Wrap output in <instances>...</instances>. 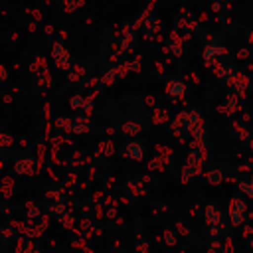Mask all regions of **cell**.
Here are the masks:
<instances>
[{"mask_svg": "<svg viewBox=\"0 0 253 253\" xmlns=\"http://www.w3.org/2000/svg\"><path fill=\"white\" fill-rule=\"evenodd\" d=\"M245 213H247V204L241 198H231L229 200V221L233 227L245 225Z\"/></svg>", "mask_w": 253, "mask_h": 253, "instance_id": "cell-1", "label": "cell"}, {"mask_svg": "<svg viewBox=\"0 0 253 253\" xmlns=\"http://www.w3.org/2000/svg\"><path fill=\"white\" fill-rule=\"evenodd\" d=\"M51 57H53L57 69H61V71H67V69L73 67V65H71V55H69V51H67V49L63 47V43H59V42H53V43H51Z\"/></svg>", "mask_w": 253, "mask_h": 253, "instance_id": "cell-2", "label": "cell"}, {"mask_svg": "<svg viewBox=\"0 0 253 253\" xmlns=\"http://www.w3.org/2000/svg\"><path fill=\"white\" fill-rule=\"evenodd\" d=\"M225 55H227V49L217 45V43H208L202 51V57H204L206 65H217V63H221V59Z\"/></svg>", "mask_w": 253, "mask_h": 253, "instance_id": "cell-3", "label": "cell"}, {"mask_svg": "<svg viewBox=\"0 0 253 253\" xmlns=\"http://www.w3.org/2000/svg\"><path fill=\"white\" fill-rule=\"evenodd\" d=\"M225 83H227V87H229L231 93H237L239 97H245V91L249 87V77L245 73H241V71H235Z\"/></svg>", "mask_w": 253, "mask_h": 253, "instance_id": "cell-4", "label": "cell"}, {"mask_svg": "<svg viewBox=\"0 0 253 253\" xmlns=\"http://www.w3.org/2000/svg\"><path fill=\"white\" fill-rule=\"evenodd\" d=\"M36 166H38V158H20V160L14 162L12 172L18 174V176H34Z\"/></svg>", "mask_w": 253, "mask_h": 253, "instance_id": "cell-5", "label": "cell"}, {"mask_svg": "<svg viewBox=\"0 0 253 253\" xmlns=\"http://www.w3.org/2000/svg\"><path fill=\"white\" fill-rule=\"evenodd\" d=\"M166 95H168V99H170L172 103L182 101L184 95H186V83L180 81V79H170V81L166 83Z\"/></svg>", "mask_w": 253, "mask_h": 253, "instance_id": "cell-6", "label": "cell"}, {"mask_svg": "<svg viewBox=\"0 0 253 253\" xmlns=\"http://www.w3.org/2000/svg\"><path fill=\"white\" fill-rule=\"evenodd\" d=\"M121 156L123 158H128V160H134V162H140L142 156H144V146L136 140L132 142H126L123 148H121Z\"/></svg>", "mask_w": 253, "mask_h": 253, "instance_id": "cell-7", "label": "cell"}, {"mask_svg": "<svg viewBox=\"0 0 253 253\" xmlns=\"http://www.w3.org/2000/svg\"><path fill=\"white\" fill-rule=\"evenodd\" d=\"M184 40H186V38H180L178 32H172V34H170V43H168L164 49L170 51L174 57H180L182 51H184Z\"/></svg>", "mask_w": 253, "mask_h": 253, "instance_id": "cell-8", "label": "cell"}, {"mask_svg": "<svg viewBox=\"0 0 253 253\" xmlns=\"http://www.w3.org/2000/svg\"><path fill=\"white\" fill-rule=\"evenodd\" d=\"M221 223H223L221 211H219L213 204L206 206V225H221Z\"/></svg>", "mask_w": 253, "mask_h": 253, "instance_id": "cell-9", "label": "cell"}, {"mask_svg": "<svg viewBox=\"0 0 253 253\" xmlns=\"http://www.w3.org/2000/svg\"><path fill=\"white\" fill-rule=\"evenodd\" d=\"M53 126H55L59 132L69 134V132H73L75 121H73V119H69V117H59V119H55V121H53Z\"/></svg>", "mask_w": 253, "mask_h": 253, "instance_id": "cell-10", "label": "cell"}, {"mask_svg": "<svg viewBox=\"0 0 253 253\" xmlns=\"http://www.w3.org/2000/svg\"><path fill=\"white\" fill-rule=\"evenodd\" d=\"M73 121H75V126H73V132L75 134H85V132L91 130L89 128V117L87 115H77Z\"/></svg>", "mask_w": 253, "mask_h": 253, "instance_id": "cell-11", "label": "cell"}, {"mask_svg": "<svg viewBox=\"0 0 253 253\" xmlns=\"http://www.w3.org/2000/svg\"><path fill=\"white\" fill-rule=\"evenodd\" d=\"M192 176H204V174H202V168H194V166H190V164H184V166H182L180 182H182V184H188V180H190Z\"/></svg>", "mask_w": 253, "mask_h": 253, "instance_id": "cell-12", "label": "cell"}, {"mask_svg": "<svg viewBox=\"0 0 253 253\" xmlns=\"http://www.w3.org/2000/svg\"><path fill=\"white\" fill-rule=\"evenodd\" d=\"M213 73H215V77L227 81V79L235 73V69H233L231 65H221V63H217V65H213Z\"/></svg>", "mask_w": 253, "mask_h": 253, "instance_id": "cell-13", "label": "cell"}, {"mask_svg": "<svg viewBox=\"0 0 253 253\" xmlns=\"http://www.w3.org/2000/svg\"><path fill=\"white\" fill-rule=\"evenodd\" d=\"M204 176H206L208 184H211V186H219L221 182H225V176H223V172H221V170H217V168H213V170L206 172Z\"/></svg>", "mask_w": 253, "mask_h": 253, "instance_id": "cell-14", "label": "cell"}, {"mask_svg": "<svg viewBox=\"0 0 253 253\" xmlns=\"http://www.w3.org/2000/svg\"><path fill=\"white\" fill-rule=\"evenodd\" d=\"M140 130H142V126H140L136 121H126V123H123V126H121V132L128 134V136H136Z\"/></svg>", "mask_w": 253, "mask_h": 253, "instance_id": "cell-15", "label": "cell"}, {"mask_svg": "<svg viewBox=\"0 0 253 253\" xmlns=\"http://www.w3.org/2000/svg\"><path fill=\"white\" fill-rule=\"evenodd\" d=\"M233 126V130H235V134H237V138L241 140V142H249L253 136H251V130L247 128V126H243V125H239V123H233L231 125Z\"/></svg>", "mask_w": 253, "mask_h": 253, "instance_id": "cell-16", "label": "cell"}, {"mask_svg": "<svg viewBox=\"0 0 253 253\" xmlns=\"http://www.w3.org/2000/svg\"><path fill=\"white\" fill-rule=\"evenodd\" d=\"M126 192H128L130 196H134V198L146 194V190L142 188V180H140V182H132V180H128V182H126Z\"/></svg>", "mask_w": 253, "mask_h": 253, "instance_id": "cell-17", "label": "cell"}, {"mask_svg": "<svg viewBox=\"0 0 253 253\" xmlns=\"http://www.w3.org/2000/svg\"><path fill=\"white\" fill-rule=\"evenodd\" d=\"M26 215H28V219H38L43 213H42V210L36 202H26Z\"/></svg>", "mask_w": 253, "mask_h": 253, "instance_id": "cell-18", "label": "cell"}, {"mask_svg": "<svg viewBox=\"0 0 253 253\" xmlns=\"http://www.w3.org/2000/svg\"><path fill=\"white\" fill-rule=\"evenodd\" d=\"M85 73H87V69H85L83 65H73L67 77H69V81H71V83H75V81L83 79V75H85Z\"/></svg>", "mask_w": 253, "mask_h": 253, "instance_id": "cell-19", "label": "cell"}, {"mask_svg": "<svg viewBox=\"0 0 253 253\" xmlns=\"http://www.w3.org/2000/svg\"><path fill=\"white\" fill-rule=\"evenodd\" d=\"M65 190H67V188H55V190H47V192H45V198H47V200H51L53 204H55V202H63Z\"/></svg>", "mask_w": 253, "mask_h": 253, "instance_id": "cell-20", "label": "cell"}, {"mask_svg": "<svg viewBox=\"0 0 253 253\" xmlns=\"http://www.w3.org/2000/svg\"><path fill=\"white\" fill-rule=\"evenodd\" d=\"M49 211H51L53 215L61 217L63 213H67V211H69V208H67V202H55V204H51V206H49Z\"/></svg>", "mask_w": 253, "mask_h": 253, "instance_id": "cell-21", "label": "cell"}, {"mask_svg": "<svg viewBox=\"0 0 253 253\" xmlns=\"http://www.w3.org/2000/svg\"><path fill=\"white\" fill-rule=\"evenodd\" d=\"M152 123L154 125H166L168 123V113L164 109H154V115H152Z\"/></svg>", "mask_w": 253, "mask_h": 253, "instance_id": "cell-22", "label": "cell"}, {"mask_svg": "<svg viewBox=\"0 0 253 253\" xmlns=\"http://www.w3.org/2000/svg\"><path fill=\"white\" fill-rule=\"evenodd\" d=\"M117 77H119V71H117V67H113V69H109V71L101 77V85H113V83L117 81Z\"/></svg>", "mask_w": 253, "mask_h": 253, "instance_id": "cell-23", "label": "cell"}, {"mask_svg": "<svg viewBox=\"0 0 253 253\" xmlns=\"http://www.w3.org/2000/svg\"><path fill=\"white\" fill-rule=\"evenodd\" d=\"M95 97H97V91H93V93H89L87 97H85V105H83V113L87 115V117H91V113H93V101H95Z\"/></svg>", "mask_w": 253, "mask_h": 253, "instance_id": "cell-24", "label": "cell"}, {"mask_svg": "<svg viewBox=\"0 0 253 253\" xmlns=\"http://www.w3.org/2000/svg\"><path fill=\"white\" fill-rule=\"evenodd\" d=\"M83 105H85V97L83 95H73L71 99H69V107L73 109V111H81L83 109Z\"/></svg>", "mask_w": 253, "mask_h": 253, "instance_id": "cell-25", "label": "cell"}, {"mask_svg": "<svg viewBox=\"0 0 253 253\" xmlns=\"http://www.w3.org/2000/svg\"><path fill=\"white\" fill-rule=\"evenodd\" d=\"M190 136H192V140H204V136H206V125L202 123V125L194 126L190 130Z\"/></svg>", "mask_w": 253, "mask_h": 253, "instance_id": "cell-26", "label": "cell"}, {"mask_svg": "<svg viewBox=\"0 0 253 253\" xmlns=\"http://www.w3.org/2000/svg\"><path fill=\"white\" fill-rule=\"evenodd\" d=\"M59 221H61V225L65 227V229H75V217L71 215V211H67V213H63L61 217H59Z\"/></svg>", "mask_w": 253, "mask_h": 253, "instance_id": "cell-27", "label": "cell"}, {"mask_svg": "<svg viewBox=\"0 0 253 253\" xmlns=\"http://www.w3.org/2000/svg\"><path fill=\"white\" fill-rule=\"evenodd\" d=\"M0 235H2V243H8L12 237H18V235H16V229H14L12 225H4V227L0 229Z\"/></svg>", "mask_w": 253, "mask_h": 253, "instance_id": "cell-28", "label": "cell"}, {"mask_svg": "<svg viewBox=\"0 0 253 253\" xmlns=\"http://www.w3.org/2000/svg\"><path fill=\"white\" fill-rule=\"evenodd\" d=\"M148 170H158V172H164V162H162V158H160V154L158 156H154L152 160H148Z\"/></svg>", "mask_w": 253, "mask_h": 253, "instance_id": "cell-29", "label": "cell"}, {"mask_svg": "<svg viewBox=\"0 0 253 253\" xmlns=\"http://www.w3.org/2000/svg\"><path fill=\"white\" fill-rule=\"evenodd\" d=\"M162 241H164L168 247H174L178 239H176V233H174V231H170V229H164V231H162Z\"/></svg>", "mask_w": 253, "mask_h": 253, "instance_id": "cell-30", "label": "cell"}, {"mask_svg": "<svg viewBox=\"0 0 253 253\" xmlns=\"http://www.w3.org/2000/svg\"><path fill=\"white\" fill-rule=\"evenodd\" d=\"M208 231H210V235H211L213 239H217L221 233L227 231V227H225V223H221V225H208Z\"/></svg>", "mask_w": 253, "mask_h": 253, "instance_id": "cell-31", "label": "cell"}, {"mask_svg": "<svg viewBox=\"0 0 253 253\" xmlns=\"http://www.w3.org/2000/svg\"><path fill=\"white\" fill-rule=\"evenodd\" d=\"M223 245L219 239H211V243L208 245V253H223Z\"/></svg>", "mask_w": 253, "mask_h": 253, "instance_id": "cell-32", "label": "cell"}, {"mask_svg": "<svg viewBox=\"0 0 253 253\" xmlns=\"http://www.w3.org/2000/svg\"><path fill=\"white\" fill-rule=\"evenodd\" d=\"M14 142H16V140H14L8 132H2V134H0V146H2V148H10V146H14Z\"/></svg>", "mask_w": 253, "mask_h": 253, "instance_id": "cell-33", "label": "cell"}, {"mask_svg": "<svg viewBox=\"0 0 253 253\" xmlns=\"http://www.w3.org/2000/svg\"><path fill=\"white\" fill-rule=\"evenodd\" d=\"M239 190H241L245 196L253 198V184H251V182H239Z\"/></svg>", "mask_w": 253, "mask_h": 253, "instance_id": "cell-34", "label": "cell"}, {"mask_svg": "<svg viewBox=\"0 0 253 253\" xmlns=\"http://www.w3.org/2000/svg\"><path fill=\"white\" fill-rule=\"evenodd\" d=\"M105 204H101V202H97L95 204V215H97V219H103L105 217Z\"/></svg>", "mask_w": 253, "mask_h": 253, "instance_id": "cell-35", "label": "cell"}, {"mask_svg": "<svg viewBox=\"0 0 253 253\" xmlns=\"http://www.w3.org/2000/svg\"><path fill=\"white\" fill-rule=\"evenodd\" d=\"M176 231H178L182 237H190V229H188L182 221H176Z\"/></svg>", "mask_w": 253, "mask_h": 253, "instance_id": "cell-36", "label": "cell"}, {"mask_svg": "<svg viewBox=\"0 0 253 253\" xmlns=\"http://www.w3.org/2000/svg\"><path fill=\"white\" fill-rule=\"evenodd\" d=\"M63 142H69V140L63 138L61 134H59V136H53V138H51V148H57V150H59V146H61Z\"/></svg>", "mask_w": 253, "mask_h": 253, "instance_id": "cell-37", "label": "cell"}, {"mask_svg": "<svg viewBox=\"0 0 253 253\" xmlns=\"http://www.w3.org/2000/svg\"><path fill=\"white\" fill-rule=\"evenodd\" d=\"M91 227H93V225H91V219H89V217H83V219L79 221V229L83 231V235H85V231H89Z\"/></svg>", "mask_w": 253, "mask_h": 253, "instance_id": "cell-38", "label": "cell"}, {"mask_svg": "<svg viewBox=\"0 0 253 253\" xmlns=\"http://www.w3.org/2000/svg\"><path fill=\"white\" fill-rule=\"evenodd\" d=\"M136 253H148V243L142 241L140 237H138V241H136Z\"/></svg>", "mask_w": 253, "mask_h": 253, "instance_id": "cell-39", "label": "cell"}, {"mask_svg": "<svg viewBox=\"0 0 253 253\" xmlns=\"http://www.w3.org/2000/svg\"><path fill=\"white\" fill-rule=\"evenodd\" d=\"M71 247H73V249H85V247H87V245H85V237L73 239V241H71Z\"/></svg>", "mask_w": 253, "mask_h": 253, "instance_id": "cell-40", "label": "cell"}, {"mask_svg": "<svg viewBox=\"0 0 253 253\" xmlns=\"http://www.w3.org/2000/svg\"><path fill=\"white\" fill-rule=\"evenodd\" d=\"M223 253H233V241H231V237H225L223 239Z\"/></svg>", "mask_w": 253, "mask_h": 253, "instance_id": "cell-41", "label": "cell"}, {"mask_svg": "<svg viewBox=\"0 0 253 253\" xmlns=\"http://www.w3.org/2000/svg\"><path fill=\"white\" fill-rule=\"evenodd\" d=\"M113 152H115V144L113 142H105V154L103 156L109 158V156H113Z\"/></svg>", "mask_w": 253, "mask_h": 253, "instance_id": "cell-42", "label": "cell"}, {"mask_svg": "<svg viewBox=\"0 0 253 253\" xmlns=\"http://www.w3.org/2000/svg\"><path fill=\"white\" fill-rule=\"evenodd\" d=\"M75 178H77V176H75V174L71 172V174L67 176V180H65V184H63V188H67V190H69V188L73 186V182H75Z\"/></svg>", "mask_w": 253, "mask_h": 253, "instance_id": "cell-43", "label": "cell"}, {"mask_svg": "<svg viewBox=\"0 0 253 253\" xmlns=\"http://www.w3.org/2000/svg\"><path fill=\"white\" fill-rule=\"evenodd\" d=\"M105 217H107V219H117V210H115V208H107Z\"/></svg>", "mask_w": 253, "mask_h": 253, "instance_id": "cell-44", "label": "cell"}, {"mask_svg": "<svg viewBox=\"0 0 253 253\" xmlns=\"http://www.w3.org/2000/svg\"><path fill=\"white\" fill-rule=\"evenodd\" d=\"M2 196L8 200L12 196V186H2Z\"/></svg>", "mask_w": 253, "mask_h": 253, "instance_id": "cell-45", "label": "cell"}, {"mask_svg": "<svg viewBox=\"0 0 253 253\" xmlns=\"http://www.w3.org/2000/svg\"><path fill=\"white\" fill-rule=\"evenodd\" d=\"M253 235V225H243V237Z\"/></svg>", "mask_w": 253, "mask_h": 253, "instance_id": "cell-46", "label": "cell"}, {"mask_svg": "<svg viewBox=\"0 0 253 253\" xmlns=\"http://www.w3.org/2000/svg\"><path fill=\"white\" fill-rule=\"evenodd\" d=\"M12 184H14L12 176H4V178H2V186H12Z\"/></svg>", "mask_w": 253, "mask_h": 253, "instance_id": "cell-47", "label": "cell"}, {"mask_svg": "<svg viewBox=\"0 0 253 253\" xmlns=\"http://www.w3.org/2000/svg\"><path fill=\"white\" fill-rule=\"evenodd\" d=\"M237 57H241V59L249 57V49H239V51H237Z\"/></svg>", "mask_w": 253, "mask_h": 253, "instance_id": "cell-48", "label": "cell"}, {"mask_svg": "<svg viewBox=\"0 0 253 253\" xmlns=\"http://www.w3.org/2000/svg\"><path fill=\"white\" fill-rule=\"evenodd\" d=\"M47 174H49V178H51V180H57V178H59V176L53 172V168H51V166H47Z\"/></svg>", "mask_w": 253, "mask_h": 253, "instance_id": "cell-49", "label": "cell"}, {"mask_svg": "<svg viewBox=\"0 0 253 253\" xmlns=\"http://www.w3.org/2000/svg\"><path fill=\"white\" fill-rule=\"evenodd\" d=\"M6 77H8V73H6V67H0V79H2V81H6Z\"/></svg>", "mask_w": 253, "mask_h": 253, "instance_id": "cell-50", "label": "cell"}, {"mask_svg": "<svg viewBox=\"0 0 253 253\" xmlns=\"http://www.w3.org/2000/svg\"><path fill=\"white\" fill-rule=\"evenodd\" d=\"M144 103H146L148 107H154V103H156V101H154V97H146V99H144Z\"/></svg>", "mask_w": 253, "mask_h": 253, "instance_id": "cell-51", "label": "cell"}, {"mask_svg": "<svg viewBox=\"0 0 253 253\" xmlns=\"http://www.w3.org/2000/svg\"><path fill=\"white\" fill-rule=\"evenodd\" d=\"M237 170H239V172H251V168H249L247 164H241V166H237Z\"/></svg>", "mask_w": 253, "mask_h": 253, "instance_id": "cell-52", "label": "cell"}, {"mask_svg": "<svg viewBox=\"0 0 253 253\" xmlns=\"http://www.w3.org/2000/svg\"><path fill=\"white\" fill-rule=\"evenodd\" d=\"M101 198H103V192H97V194H93V200H95V204H97Z\"/></svg>", "mask_w": 253, "mask_h": 253, "instance_id": "cell-53", "label": "cell"}, {"mask_svg": "<svg viewBox=\"0 0 253 253\" xmlns=\"http://www.w3.org/2000/svg\"><path fill=\"white\" fill-rule=\"evenodd\" d=\"M95 174H97V170H95V168H91V170H89V180H93V178H95Z\"/></svg>", "mask_w": 253, "mask_h": 253, "instance_id": "cell-54", "label": "cell"}, {"mask_svg": "<svg viewBox=\"0 0 253 253\" xmlns=\"http://www.w3.org/2000/svg\"><path fill=\"white\" fill-rule=\"evenodd\" d=\"M105 132H107V134H115V132H117V130H115V128H113V126H109V128H107V130H105Z\"/></svg>", "mask_w": 253, "mask_h": 253, "instance_id": "cell-55", "label": "cell"}, {"mask_svg": "<svg viewBox=\"0 0 253 253\" xmlns=\"http://www.w3.org/2000/svg\"><path fill=\"white\" fill-rule=\"evenodd\" d=\"M249 119H251V117H249V113H243V121H245V123H249Z\"/></svg>", "mask_w": 253, "mask_h": 253, "instance_id": "cell-56", "label": "cell"}, {"mask_svg": "<svg viewBox=\"0 0 253 253\" xmlns=\"http://www.w3.org/2000/svg\"><path fill=\"white\" fill-rule=\"evenodd\" d=\"M83 253H93V249H91V247H85V249H83Z\"/></svg>", "mask_w": 253, "mask_h": 253, "instance_id": "cell-57", "label": "cell"}, {"mask_svg": "<svg viewBox=\"0 0 253 253\" xmlns=\"http://www.w3.org/2000/svg\"><path fill=\"white\" fill-rule=\"evenodd\" d=\"M249 150H251V154H253V138L249 140Z\"/></svg>", "mask_w": 253, "mask_h": 253, "instance_id": "cell-58", "label": "cell"}, {"mask_svg": "<svg viewBox=\"0 0 253 253\" xmlns=\"http://www.w3.org/2000/svg\"><path fill=\"white\" fill-rule=\"evenodd\" d=\"M247 217H249V219L253 221V211H249V213H247Z\"/></svg>", "mask_w": 253, "mask_h": 253, "instance_id": "cell-59", "label": "cell"}, {"mask_svg": "<svg viewBox=\"0 0 253 253\" xmlns=\"http://www.w3.org/2000/svg\"><path fill=\"white\" fill-rule=\"evenodd\" d=\"M249 182H251V184H253V174H251V178H249Z\"/></svg>", "mask_w": 253, "mask_h": 253, "instance_id": "cell-60", "label": "cell"}]
</instances>
